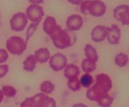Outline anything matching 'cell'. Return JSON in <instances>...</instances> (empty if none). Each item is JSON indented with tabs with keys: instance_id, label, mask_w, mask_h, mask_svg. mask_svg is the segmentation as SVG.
Listing matches in <instances>:
<instances>
[{
	"instance_id": "ac0fdd59",
	"label": "cell",
	"mask_w": 129,
	"mask_h": 107,
	"mask_svg": "<svg viewBox=\"0 0 129 107\" xmlns=\"http://www.w3.org/2000/svg\"><path fill=\"white\" fill-rule=\"evenodd\" d=\"M128 62V56L124 53L117 54L115 58V63L120 67H125Z\"/></svg>"
},
{
	"instance_id": "277c9868",
	"label": "cell",
	"mask_w": 129,
	"mask_h": 107,
	"mask_svg": "<svg viewBox=\"0 0 129 107\" xmlns=\"http://www.w3.org/2000/svg\"><path fill=\"white\" fill-rule=\"evenodd\" d=\"M26 46L27 43L20 37H11L6 41V49L13 55H21L26 50Z\"/></svg>"
},
{
	"instance_id": "ffe728a7",
	"label": "cell",
	"mask_w": 129,
	"mask_h": 107,
	"mask_svg": "<svg viewBox=\"0 0 129 107\" xmlns=\"http://www.w3.org/2000/svg\"><path fill=\"white\" fill-rule=\"evenodd\" d=\"M96 63L87 59H84L81 64L82 70L86 73H91L96 69Z\"/></svg>"
},
{
	"instance_id": "30bf717a",
	"label": "cell",
	"mask_w": 129,
	"mask_h": 107,
	"mask_svg": "<svg viewBox=\"0 0 129 107\" xmlns=\"http://www.w3.org/2000/svg\"><path fill=\"white\" fill-rule=\"evenodd\" d=\"M107 39L112 45L119 44L121 37V30L117 25L113 24L110 28L107 27Z\"/></svg>"
},
{
	"instance_id": "ba28073f",
	"label": "cell",
	"mask_w": 129,
	"mask_h": 107,
	"mask_svg": "<svg viewBox=\"0 0 129 107\" xmlns=\"http://www.w3.org/2000/svg\"><path fill=\"white\" fill-rule=\"evenodd\" d=\"M68 59L64 54L57 53L50 57L49 65L55 71L62 70L66 66Z\"/></svg>"
},
{
	"instance_id": "603a6c76",
	"label": "cell",
	"mask_w": 129,
	"mask_h": 107,
	"mask_svg": "<svg viewBox=\"0 0 129 107\" xmlns=\"http://www.w3.org/2000/svg\"><path fill=\"white\" fill-rule=\"evenodd\" d=\"M68 88L70 90L73 91H78L80 89V81H79L78 78H75V79L68 80Z\"/></svg>"
},
{
	"instance_id": "52a82bcc",
	"label": "cell",
	"mask_w": 129,
	"mask_h": 107,
	"mask_svg": "<svg viewBox=\"0 0 129 107\" xmlns=\"http://www.w3.org/2000/svg\"><path fill=\"white\" fill-rule=\"evenodd\" d=\"M113 17L123 25H129V6L122 5L117 6L113 10Z\"/></svg>"
},
{
	"instance_id": "7c38bea8",
	"label": "cell",
	"mask_w": 129,
	"mask_h": 107,
	"mask_svg": "<svg viewBox=\"0 0 129 107\" xmlns=\"http://www.w3.org/2000/svg\"><path fill=\"white\" fill-rule=\"evenodd\" d=\"M56 20L52 16H47L43 24V30L49 36H52L54 33L59 28Z\"/></svg>"
},
{
	"instance_id": "8fae6325",
	"label": "cell",
	"mask_w": 129,
	"mask_h": 107,
	"mask_svg": "<svg viewBox=\"0 0 129 107\" xmlns=\"http://www.w3.org/2000/svg\"><path fill=\"white\" fill-rule=\"evenodd\" d=\"M83 18L78 15H73L69 16L66 21V26L69 31L79 30L83 26Z\"/></svg>"
},
{
	"instance_id": "44dd1931",
	"label": "cell",
	"mask_w": 129,
	"mask_h": 107,
	"mask_svg": "<svg viewBox=\"0 0 129 107\" xmlns=\"http://www.w3.org/2000/svg\"><path fill=\"white\" fill-rule=\"evenodd\" d=\"M113 100L114 99L113 97L107 94L102 96L99 100L97 101V103L102 107H110L113 103Z\"/></svg>"
},
{
	"instance_id": "7a4b0ae2",
	"label": "cell",
	"mask_w": 129,
	"mask_h": 107,
	"mask_svg": "<svg viewBox=\"0 0 129 107\" xmlns=\"http://www.w3.org/2000/svg\"><path fill=\"white\" fill-rule=\"evenodd\" d=\"M50 38L52 40L54 46L59 49H64L73 46L76 41L75 34L68 30H62L60 26L50 36Z\"/></svg>"
},
{
	"instance_id": "5b68a950",
	"label": "cell",
	"mask_w": 129,
	"mask_h": 107,
	"mask_svg": "<svg viewBox=\"0 0 129 107\" xmlns=\"http://www.w3.org/2000/svg\"><path fill=\"white\" fill-rule=\"evenodd\" d=\"M44 15L42 7L37 4H32L26 9V17L35 23H39Z\"/></svg>"
},
{
	"instance_id": "6da1fadb",
	"label": "cell",
	"mask_w": 129,
	"mask_h": 107,
	"mask_svg": "<svg viewBox=\"0 0 129 107\" xmlns=\"http://www.w3.org/2000/svg\"><path fill=\"white\" fill-rule=\"evenodd\" d=\"M112 88V81L107 74L102 73L96 76L94 85L86 92V96L89 100H99L102 96L108 94Z\"/></svg>"
},
{
	"instance_id": "f546056e",
	"label": "cell",
	"mask_w": 129,
	"mask_h": 107,
	"mask_svg": "<svg viewBox=\"0 0 129 107\" xmlns=\"http://www.w3.org/2000/svg\"><path fill=\"white\" fill-rule=\"evenodd\" d=\"M3 97H4V94L3 93L2 90H0V103H1V101L3 99Z\"/></svg>"
},
{
	"instance_id": "8992f818",
	"label": "cell",
	"mask_w": 129,
	"mask_h": 107,
	"mask_svg": "<svg viewBox=\"0 0 129 107\" xmlns=\"http://www.w3.org/2000/svg\"><path fill=\"white\" fill-rule=\"evenodd\" d=\"M28 23L27 17L23 13L15 14L10 20L11 30L15 31H21L26 27Z\"/></svg>"
},
{
	"instance_id": "7402d4cb",
	"label": "cell",
	"mask_w": 129,
	"mask_h": 107,
	"mask_svg": "<svg viewBox=\"0 0 129 107\" xmlns=\"http://www.w3.org/2000/svg\"><path fill=\"white\" fill-rule=\"evenodd\" d=\"M80 84L84 88H89L93 83V78L88 73L84 74L80 79Z\"/></svg>"
},
{
	"instance_id": "cb8c5ba5",
	"label": "cell",
	"mask_w": 129,
	"mask_h": 107,
	"mask_svg": "<svg viewBox=\"0 0 129 107\" xmlns=\"http://www.w3.org/2000/svg\"><path fill=\"white\" fill-rule=\"evenodd\" d=\"M2 91L4 95L6 96V97H8V98L15 96L16 94V89L13 88V87L10 86H3Z\"/></svg>"
},
{
	"instance_id": "4dcf8cb0",
	"label": "cell",
	"mask_w": 129,
	"mask_h": 107,
	"mask_svg": "<svg viewBox=\"0 0 129 107\" xmlns=\"http://www.w3.org/2000/svg\"><path fill=\"white\" fill-rule=\"evenodd\" d=\"M0 17H1V15H0Z\"/></svg>"
},
{
	"instance_id": "d4e9b609",
	"label": "cell",
	"mask_w": 129,
	"mask_h": 107,
	"mask_svg": "<svg viewBox=\"0 0 129 107\" xmlns=\"http://www.w3.org/2000/svg\"><path fill=\"white\" fill-rule=\"evenodd\" d=\"M39 23H31L29 25L28 28L27 29V31H26V42L28 43L29 39L34 35V32L35 31V30H37V28L38 25Z\"/></svg>"
},
{
	"instance_id": "9c48e42d",
	"label": "cell",
	"mask_w": 129,
	"mask_h": 107,
	"mask_svg": "<svg viewBox=\"0 0 129 107\" xmlns=\"http://www.w3.org/2000/svg\"><path fill=\"white\" fill-rule=\"evenodd\" d=\"M35 101L36 107H56V101L52 98L44 93H38L32 96Z\"/></svg>"
},
{
	"instance_id": "2e32d148",
	"label": "cell",
	"mask_w": 129,
	"mask_h": 107,
	"mask_svg": "<svg viewBox=\"0 0 129 107\" xmlns=\"http://www.w3.org/2000/svg\"><path fill=\"white\" fill-rule=\"evenodd\" d=\"M84 50L87 59L95 63L98 61V55L97 54L96 50L90 44L86 45Z\"/></svg>"
},
{
	"instance_id": "83f0119b",
	"label": "cell",
	"mask_w": 129,
	"mask_h": 107,
	"mask_svg": "<svg viewBox=\"0 0 129 107\" xmlns=\"http://www.w3.org/2000/svg\"><path fill=\"white\" fill-rule=\"evenodd\" d=\"M9 70V67L7 64L0 65V79L3 78L7 74Z\"/></svg>"
},
{
	"instance_id": "f1b7e54d",
	"label": "cell",
	"mask_w": 129,
	"mask_h": 107,
	"mask_svg": "<svg viewBox=\"0 0 129 107\" xmlns=\"http://www.w3.org/2000/svg\"><path fill=\"white\" fill-rule=\"evenodd\" d=\"M73 107H88L86 105L84 104H82V103H77L73 105Z\"/></svg>"
},
{
	"instance_id": "484cf974",
	"label": "cell",
	"mask_w": 129,
	"mask_h": 107,
	"mask_svg": "<svg viewBox=\"0 0 129 107\" xmlns=\"http://www.w3.org/2000/svg\"><path fill=\"white\" fill-rule=\"evenodd\" d=\"M20 107H36V104L33 97H30L26 98L23 101L21 102Z\"/></svg>"
},
{
	"instance_id": "3957f363",
	"label": "cell",
	"mask_w": 129,
	"mask_h": 107,
	"mask_svg": "<svg viewBox=\"0 0 129 107\" xmlns=\"http://www.w3.org/2000/svg\"><path fill=\"white\" fill-rule=\"evenodd\" d=\"M80 8L84 15L90 14L93 16L99 17L105 13L107 6L101 1H83L81 3Z\"/></svg>"
},
{
	"instance_id": "9a60e30c",
	"label": "cell",
	"mask_w": 129,
	"mask_h": 107,
	"mask_svg": "<svg viewBox=\"0 0 129 107\" xmlns=\"http://www.w3.org/2000/svg\"><path fill=\"white\" fill-rule=\"evenodd\" d=\"M50 51L46 48H40L39 50H36L35 52V57L37 62L39 63L46 62L50 59Z\"/></svg>"
},
{
	"instance_id": "4fadbf2b",
	"label": "cell",
	"mask_w": 129,
	"mask_h": 107,
	"mask_svg": "<svg viewBox=\"0 0 129 107\" xmlns=\"http://www.w3.org/2000/svg\"><path fill=\"white\" fill-rule=\"evenodd\" d=\"M107 33V26L98 25L93 28L91 31V39L96 42L105 40Z\"/></svg>"
},
{
	"instance_id": "5bb4252c",
	"label": "cell",
	"mask_w": 129,
	"mask_h": 107,
	"mask_svg": "<svg viewBox=\"0 0 129 107\" xmlns=\"http://www.w3.org/2000/svg\"><path fill=\"white\" fill-rule=\"evenodd\" d=\"M80 74L79 67L73 64H70L66 66L64 71V75L68 80L78 78Z\"/></svg>"
},
{
	"instance_id": "d6986e66",
	"label": "cell",
	"mask_w": 129,
	"mask_h": 107,
	"mask_svg": "<svg viewBox=\"0 0 129 107\" xmlns=\"http://www.w3.org/2000/svg\"><path fill=\"white\" fill-rule=\"evenodd\" d=\"M40 91L42 92V93L45 94H50L52 93L55 89V85L53 83L49 81H45L43 82L41 84L40 87Z\"/></svg>"
},
{
	"instance_id": "4316f807",
	"label": "cell",
	"mask_w": 129,
	"mask_h": 107,
	"mask_svg": "<svg viewBox=\"0 0 129 107\" xmlns=\"http://www.w3.org/2000/svg\"><path fill=\"white\" fill-rule=\"evenodd\" d=\"M8 59V54L5 49H0V64L5 62Z\"/></svg>"
},
{
	"instance_id": "e0dca14e",
	"label": "cell",
	"mask_w": 129,
	"mask_h": 107,
	"mask_svg": "<svg viewBox=\"0 0 129 107\" xmlns=\"http://www.w3.org/2000/svg\"><path fill=\"white\" fill-rule=\"evenodd\" d=\"M23 64L24 70L28 72H32L36 67L37 60L34 55H30L26 57L25 60H24Z\"/></svg>"
}]
</instances>
